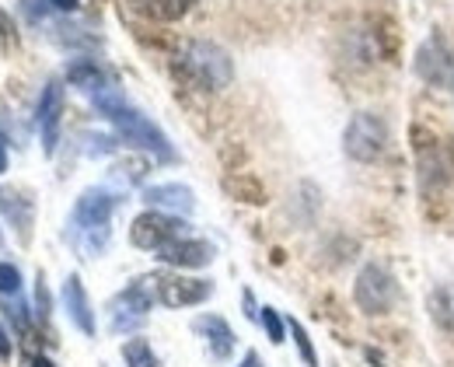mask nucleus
I'll return each mask as SVG.
<instances>
[{"label": "nucleus", "instance_id": "f257e3e1", "mask_svg": "<svg viewBox=\"0 0 454 367\" xmlns=\"http://www.w3.org/2000/svg\"><path fill=\"white\" fill-rule=\"evenodd\" d=\"M91 98H95V109L113 122L115 129H119V137H122L129 147H140V151L154 154L158 161H175V147H171L168 137L158 129V122H151L140 109H133V105L122 98L119 88H102V91L91 95Z\"/></svg>", "mask_w": 454, "mask_h": 367}, {"label": "nucleus", "instance_id": "f03ea898", "mask_svg": "<svg viewBox=\"0 0 454 367\" xmlns=\"http://www.w3.org/2000/svg\"><path fill=\"white\" fill-rule=\"evenodd\" d=\"M115 207H119V196L102 185L81 192V199L74 203L70 221H67V238L84 259H95L109 245V221H113Z\"/></svg>", "mask_w": 454, "mask_h": 367}, {"label": "nucleus", "instance_id": "7ed1b4c3", "mask_svg": "<svg viewBox=\"0 0 454 367\" xmlns=\"http://www.w3.org/2000/svg\"><path fill=\"white\" fill-rule=\"evenodd\" d=\"M175 66H178V74H182L189 84H196L200 91H221V88L231 84V77H234L231 57H227L217 43H203V39L189 43V46L178 53V63H175Z\"/></svg>", "mask_w": 454, "mask_h": 367}, {"label": "nucleus", "instance_id": "20e7f679", "mask_svg": "<svg viewBox=\"0 0 454 367\" xmlns=\"http://www.w3.org/2000/svg\"><path fill=\"white\" fill-rule=\"evenodd\" d=\"M412 151H416V176H419V185L427 192L444 189V185L451 183L454 154L437 133H427L423 126H416L412 129Z\"/></svg>", "mask_w": 454, "mask_h": 367}, {"label": "nucleus", "instance_id": "39448f33", "mask_svg": "<svg viewBox=\"0 0 454 367\" xmlns=\"http://www.w3.org/2000/svg\"><path fill=\"white\" fill-rule=\"evenodd\" d=\"M353 298H356L360 311H367V315H385V311H392L398 301L395 277H392L381 262H367V266L356 273Z\"/></svg>", "mask_w": 454, "mask_h": 367}, {"label": "nucleus", "instance_id": "423d86ee", "mask_svg": "<svg viewBox=\"0 0 454 367\" xmlns=\"http://www.w3.org/2000/svg\"><path fill=\"white\" fill-rule=\"evenodd\" d=\"M385 144H388V129H385L381 116H374V113H356L353 120L346 122L342 147H346V154H349L353 161H364V165L378 161V158L385 154Z\"/></svg>", "mask_w": 454, "mask_h": 367}, {"label": "nucleus", "instance_id": "0eeeda50", "mask_svg": "<svg viewBox=\"0 0 454 367\" xmlns=\"http://www.w3.org/2000/svg\"><path fill=\"white\" fill-rule=\"evenodd\" d=\"M185 238V221H178L175 214L165 210H147L129 224V242L147 252H161L165 245Z\"/></svg>", "mask_w": 454, "mask_h": 367}, {"label": "nucleus", "instance_id": "6e6552de", "mask_svg": "<svg viewBox=\"0 0 454 367\" xmlns=\"http://www.w3.org/2000/svg\"><path fill=\"white\" fill-rule=\"evenodd\" d=\"M416 74L419 81H427L430 88H454V53L441 35H430L419 50H416Z\"/></svg>", "mask_w": 454, "mask_h": 367}, {"label": "nucleus", "instance_id": "1a4fd4ad", "mask_svg": "<svg viewBox=\"0 0 454 367\" xmlns=\"http://www.w3.org/2000/svg\"><path fill=\"white\" fill-rule=\"evenodd\" d=\"M151 287H154V298L165 308L203 305L214 294V284L210 280H192V277H178V273L151 277Z\"/></svg>", "mask_w": 454, "mask_h": 367}, {"label": "nucleus", "instance_id": "9d476101", "mask_svg": "<svg viewBox=\"0 0 454 367\" xmlns=\"http://www.w3.org/2000/svg\"><path fill=\"white\" fill-rule=\"evenodd\" d=\"M154 305V287H151V280H137V284H129L119 298L113 301V332H126V329H137L144 318H147V311Z\"/></svg>", "mask_w": 454, "mask_h": 367}, {"label": "nucleus", "instance_id": "9b49d317", "mask_svg": "<svg viewBox=\"0 0 454 367\" xmlns=\"http://www.w3.org/2000/svg\"><path fill=\"white\" fill-rule=\"evenodd\" d=\"M158 259L175 266V269H203V266L214 262V245L185 235V238H178V242L165 245V248L158 252Z\"/></svg>", "mask_w": 454, "mask_h": 367}, {"label": "nucleus", "instance_id": "f8f14e48", "mask_svg": "<svg viewBox=\"0 0 454 367\" xmlns=\"http://www.w3.org/2000/svg\"><path fill=\"white\" fill-rule=\"evenodd\" d=\"M59 116H63V88H59V81H50L39 98V133H43L46 154H53L59 144Z\"/></svg>", "mask_w": 454, "mask_h": 367}, {"label": "nucleus", "instance_id": "ddd939ff", "mask_svg": "<svg viewBox=\"0 0 454 367\" xmlns=\"http://www.w3.org/2000/svg\"><path fill=\"white\" fill-rule=\"evenodd\" d=\"M144 203L151 210H165V214H192L196 207V196L192 189L178 183H165V185H147L144 189Z\"/></svg>", "mask_w": 454, "mask_h": 367}, {"label": "nucleus", "instance_id": "4468645a", "mask_svg": "<svg viewBox=\"0 0 454 367\" xmlns=\"http://www.w3.org/2000/svg\"><path fill=\"white\" fill-rule=\"evenodd\" d=\"M63 308H67L70 322H74L84 336H95V311H91V301H88L84 284H81L77 273H70L67 284H63Z\"/></svg>", "mask_w": 454, "mask_h": 367}, {"label": "nucleus", "instance_id": "2eb2a0df", "mask_svg": "<svg viewBox=\"0 0 454 367\" xmlns=\"http://www.w3.org/2000/svg\"><path fill=\"white\" fill-rule=\"evenodd\" d=\"M192 329L207 336V347H210V354L217 361H224V357L234 354V332H231V325H227L221 315H203V318L192 322Z\"/></svg>", "mask_w": 454, "mask_h": 367}, {"label": "nucleus", "instance_id": "dca6fc26", "mask_svg": "<svg viewBox=\"0 0 454 367\" xmlns=\"http://www.w3.org/2000/svg\"><path fill=\"white\" fill-rule=\"evenodd\" d=\"M196 0H129V7L151 21H178L192 11Z\"/></svg>", "mask_w": 454, "mask_h": 367}, {"label": "nucleus", "instance_id": "f3484780", "mask_svg": "<svg viewBox=\"0 0 454 367\" xmlns=\"http://www.w3.org/2000/svg\"><path fill=\"white\" fill-rule=\"evenodd\" d=\"M67 77H70L74 88H81V91H88V95H98L102 88H109V84H106V74L91 60H77L67 70Z\"/></svg>", "mask_w": 454, "mask_h": 367}, {"label": "nucleus", "instance_id": "a211bd4d", "mask_svg": "<svg viewBox=\"0 0 454 367\" xmlns=\"http://www.w3.org/2000/svg\"><path fill=\"white\" fill-rule=\"evenodd\" d=\"M430 315H434L437 325H444V329L454 332V284H441L430 294Z\"/></svg>", "mask_w": 454, "mask_h": 367}, {"label": "nucleus", "instance_id": "6ab92c4d", "mask_svg": "<svg viewBox=\"0 0 454 367\" xmlns=\"http://www.w3.org/2000/svg\"><path fill=\"white\" fill-rule=\"evenodd\" d=\"M122 361L129 367H158V357L147 340H126L122 343Z\"/></svg>", "mask_w": 454, "mask_h": 367}, {"label": "nucleus", "instance_id": "aec40b11", "mask_svg": "<svg viewBox=\"0 0 454 367\" xmlns=\"http://www.w3.org/2000/svg\"><path fill=\"white\" fill-rule=\"evenodd\" d=\"M259 322H262V329H266V336H270V343H284V318L277 315V308H259Z\"/></svg>", "mask_w": 454, "mask_h": 367}, {"label": "nucleus", "instance_id": "412c9836", "mask_svg": "<svg viewBox=\"0 0 454 367\" xmlns=\"http://www.w3.org/2000/svg\"><path fill=\"white\" fill-rule=\"evenodd\" d=\"M290 332H294V343H297V350H301V361L308 367H318V354H315V347H311L304 325H301V322H290Z\"/></svg>", "mask_w": 454, "mask_h": 367}, {"label": "nucleus", "instance_id": "4be33fe9", "mask_svg": "<svg viewBox=\"0 0 454 367\" xmlns=\"http://www.w3.org/2000/svg\"><path fill=\"white\" fill-rule=\"evenodd\" d=\"M0 294L7 298H18L21 294V273H18V266H11V262H0Z\"/></svg>", "mask_w": 454, "mask_h": 367}, {"label": "nucleus", "instance_id": "5701e85b", "mask_svg": "<svg viewBox=\"0 0 454 367\" xmlns=\"http://www.w3.org/2000/svg\"><path fill=\"white\" fill-rule=\"evenodd\" d=\"M14 354V343H11V336L4 332V325H0V357H11Z\"/></svg>", "mask_w": 454, "mask_h": 367}, {"label": "nucleus", "instance_id": "b1692460", "mask_svg": "<svg viewBox=\"0 0 454 367\" xmlns=\"http://www.w3.org/2000/svg\"><path fill=\"white\" fill-rule=\"evenodd\" d=\"M238 367H262V361H259V354H255V350H248V354H245V361H241Z\"/></svg>", "mask_w": 454, "mask_h": 367}, {"label": "nucleus", "instance_id": "393cba45", "mask_svg": "<svg viewBox=\"0 0 454 367\" xmlns=\"http://www.w3.org/2000/svg\"><path fill=\"white\" fill-rule=\"evenodd\" d=\"M50 4H53L57 11H74V7H77V0H50Z\"/></svg>", "mask_w": 454, "mask_h": 367}, {"label": "nucleus", "instance_id": "a878e982", "mask_svg": "<svg viewBox=\"0 0 454 367\" xmlns=\"http://www.w3.org/2000/svg\"><path fill=\"white\" fill-rule=\"evenodd\" d=\"M11 32H14V28H11V18L0 11V35H11Z\"/></svg>", "mask_w": 454, "mask_h": 367}, {"label": "nucleus", "instance_id": "bb28decb", "mask_svg": "<svg viewBox=\"0 0 454 367\" xmlns=\"http://www.w3.org/2000/svg\"><path fill=\"white\" fill-rule=\"evenodd\" d=\"M7 168V144H4V137H0V172Z\"/></svg>", "mask_w": 454, "mask_h": 367}, {"label": "nucleus", "instance_id": "cd10ccee", "mask_svg": "<svg viewBox=\"0 0 454 367\" xmlns=\"http://www.w3.org/2000/svg\"><path fill=\"white\" fill-rule=\"evenodd\" d=\"M28 367H53V361H46V357H35V361H32Z\"/></svg>", "mask_w": 454, "mask_h": 367}]
</instances>
